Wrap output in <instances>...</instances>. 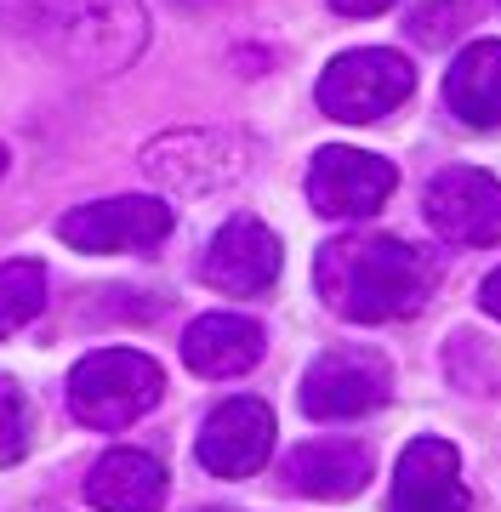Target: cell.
Returning <instances> with one entry per match:
<instances>
[{
  "instance_id": "52a82bcc",
  "label": "cell",
  "mask_w": 501,
  "mask_h": 512,
  "mask_svg": "<svg viewBox=\"0 0 501 512\" xmlns=\"http://www.w3.org/2000/svg\"><path fill=\"white\" fill-rule=\"evenodd\" d=\"M177 211L149 194H120V200H97V205H75L69 217L57 222V234L69 239L75 251H97V256H120V251H154L171 234Z\"/></svg>"
},
{
  "instance_id": "5bb4252c",
  "label": "cell",
  "mask_w": 501,
  "mask_h": 512,
  "mask_svg": "<svg viewBox=\"0 0 501 512\" xmlns=\"http://www.w3.org/2000/svg\"><path fill=\"white\" fill-rule=\"evenodd\" d=\"M86 501L97 512H154L166 501V467L149 450H109L86 473Z\"/></svg>"
},
{
  "instance_id": "8992f818",
  "label": "cell",
  "mask_w": 501,
  "mask_h": 512,
  "mask_svg": "<svg viewBox=\"0 0 501 512\" xmlns=\"http://www.w3.org/2000/svg\"><path fill=\"white\" fill-rule=\"evenodd\" d=\"M422 217L445 245H496L501 239V183L479 165L433 171L422 194Z\"/></svg>"
},
{
  "instance_id": "5b68a950",
  "label": "cell",
  "mask_w": 501,
  "mask_h": 512,
  "mask_svg": "<svg viewBox=\"0 0 501 512\" xmlns=\"http://www.w3.org/2000/svg\"><path fill=\"white\" fill-rule=\"evenodd\" d=\"M388 393H393V370L371 348H331L302 376V410L314 421L371 416L376 404H388Z\"/></svg>"
},
{
  "instance_id": "ba28073f",
  "label": "cell",
  "mask_w": 501,
  "mask_h": 512,
  "mask_svg": "<svg viewBox=\"0 0 501 512\" xmlns=\"http://www.w3.org/2000/svg\"><path fill=\"white\" fill-rule=\"evenodd\" d=\"M399 171L382 154H365V148H319L314 165H308V200H314L319 217L353 222V217H371L376 205L393 194Z\"/></svg>"
},
{
  "instance_id": "44dd1931",
  "label": "cell",
  "mask_w": 501,
  "mask_h": 512,
  "mask_svg": "<svg viewBox=\"0 0 501 512\" xmlns=\"http://www.w3.org/2000/svg\"><path fill=\"white\" fill-rule=\"evenodd\" d=\"M0 171H6V148H0Z\"/></svg>"
},
{
  "instance_id": "ac0fdd59",
  "label": "cell",
  "mask_w": 501,
  "mask_h": 512,
  "mask_svg": "<svg viewBox=\"0 0 501 512\" xmlns=\"http://www.w3.org/2000/svg\"><path fill=\"white\" fill-rule=\"evenodd\" d=\"M462 18H467L462 0H427L422 12L410 18V35L422 40V46H445V40L462 35Z\"/></svg>"
},
{
  "instance_id": "9a60e30c",
  "label": "cell",
  "mask_w": 501,
  "mask_h": 512,
  "mask_svg": "<svg viewBox=\"0 0 501 512\" xmlns=\"http://www.w3.org/2000/svg\"><path fill=\"white\" fill-rule=\"evenodd\" d=\"M445 103L473 131L501 126V40H473V46L450 57Z\"/></svg>"
},
{
  "instance_id": "2e32d148",
  "label": "cell",
  "mask_w": 501,
  "mask_h": 512,
  "mask_svg": "<svg viewBox=\"0 0 501 512\" xmlns=\"http://www.w3.org/2000/svg\"><path fill=\"white\" fill-rule=\"evenodd\" d=\"M40 308H46V268L29 262V256L0 262V336L23 330Z\"/></svg>"
},
{
  "instance_id": "30bf717a",
  "label": "cell",
  "mask_w": 501,
  "mask_h": 512,
  "mask_svg": "<svg viewBox=\"0 0 501 512\" xmlns=\"http://www.w3.org/2000/svg\"><path fill=\"white\" fill-rule=\"evenodd\" d=\"M279 262H285L279 239L257 217H234L211 234V245L200 256V279L223 296H262L279 279Z\"/></svg>"
},
{
  "instance_id": "7402d4cb",
  "label": "cell",
  "mask_w": 501,
  "mask_h": 512,
  "mask_svg": "<svg viewBox=\"0 0 501 512\" xmlns=\"http://www.w3.org/2000/svg\"><path fill=\"white\" fill-rule=\"evenodd\" d=\"M211 512H223V507H211Z\"/></svg>"
},
{
  "instance_id": "6da1fadb",
  "label": "cell",
  "mask_w": 501,
  "mask_h": 512,
  "mask_svg": "<svg viewBox=\"0 0 501 512\" xmlns=\"http://www.w3.org/2000/svg\"><path fill=\"white\" fill-rule=\"evenodd\" d=\"M433 285L439 256L393 234H342L314 256V291L336 319L353 325H393L422 308Z\"/></svg>"
},
{
  "instance_id": "ffe728a7",
  "label": "cell",
  "mask_w": 501,
  "mask_h": 512,
  "mask_svg": "<svg viewBox=\"0 0 501 512\" xmlns=\"http://www.w3.org/2000/svg\"><path fill=\"white\" fill-rule=\"evenodd\" d=\"M479 302H484V313H490V319H501V268H496V274H490V279H484Z\"/></svg>"
},
{
  "instance_id": "4fadbf2b",
  "label": "cell",
  "mask_w": 501,
  "mask_h": 512,
  "mask_svg": "<svg viewBox=\"0 0 501 512\" xmlns=\"http://www.w3.org/2000/svg\"><path fill=\"white\" fill-rule=\"evenodd\" d=\"M268 336H262L257 319L245 313H200L194 325L183 330V365L194 376H211V382H228V376H245V370L262 359Z\"/></svg>"
},
{
  "instance_id": "e0dca14e",
  "label": "cell",
  "mask_w": 501,
  "mask_h": 512,
  "mask_svg": "<svg viewBox=\"0 0 501 512\" xmlns=\"http://www.w3.org/2000/svg\"><path fill=\"white\" fill-rule=\"evenodd\" d=\"M29 444H35V404L12 376H0V467L23 461Z\"/></svg>"
},
{
  "instance_id": "3957f363",
  "label": "cell",
  "mask_w": 501,
  "mask_h": 512,
  "mask_svg": "<svg viewBox=\"0 0 501 512\" xmlns=\"http://www.w3.org/2000/svg\"><path fill=\"white\" fill-rule=\"evenodd\" d=\"M410 92H416V69L405 63V52H388V46L342 52L319 74V109L348 126H371V120L393 114Z\"/></svg>"
},
{
  "instance_id": "603a6c76",
  "label": "cell",
  "mask_w": 501,
  "mask_h": 512,
  "mask_svg": "<svg viewBox=\"0 0 501 512\" xmlns=\"http://www.w3.org/2000/svg\"><path fill=\"white\" fill-rule=\"evenodd\" d=\"M496 6H501V0H496Z\"/></svg>"
},
{
  "instance_id": "277c9868",
  "label": "cell",
  "mask_w": 501,
  "mask_h": 512,
  "mask_svg": "<svg viewBox=\"0 0 501 512\" xmlns=\"http://www.w3.org/2000/svg\"><path fill=\"white\" fill-rule=\"evenodd\" d=\"M257 148L240 131H166L143 148V171L171 194H211L251 171Z\"/></svg>"
},
{
  "instance_id": "9c48e42d",
  "label": "cell",
  "mask_w": 501,
  "mask_h": 512,
  "mask_svg": "<svg viewBox=\"0 0 501 512\" xmlns=\"http://www.w3.org/2000/svg\"><path fill=\"white\" fill-rule=\"evenodd\" d=\"M268 450H274V410L262 399H223L205 416L200 439H194L200 467L217 473V478L262 473V467H268Z\"/></svg>"
},
{
  "instance_id": "8fae6325",
  "label": "cell",
  "mask_w": 501,
  "mask_h": 512,
  "mask_svg": "<svg viewBox=\"0 0 501 512\" xmlns=\"http://www.w3.org/2000/svg\"><path fill=\"white\" fill-rule=\"evenodd\" d=\"M462 456L450 439H410L393 467V512H467Z\"/></svg>"
},
{
  "instance_id": "d6986e66",
  "label": "cell",
  "mask_w": 501,
  "mask_h": 512,
  "mask_svg": "<svg viewBox=\"0 0 501 512\" xmlns=\"http://www.w3.org/2000/svg\"><path fill=\"white\" fill-rule=\"evenodd\" d=\"M342 18H376V12H388V6H399V0H331Z\"/></svg>"
},
{
  "instance_id": "7c38bea8",
  "label": "cell",
  "mask_w": 501,
  "mask_h": 512,
  "mask_svg": "<svg viewBox=\"0 0 501 512\" xmlns=\"http://www.w3.org/2000/svg\"><path fill=\"white\" fill-rule=\"evenodd\" d=\"M291 495H314V501H353L371 484V450L359 439H308L302 450L285 456L279 467Z\"/></svg>"
},
{
  "instance_id": "7a4b0ae2",
  "label": "cell",
  "mask_w": 501,
  "mask_h": 512,
  "mask_svg": "<svg viewBox=\"0 0 501 512\" xmlns=\"http://www.w3.org/2000/svg\"><path fill=\"white\" fill-rule=\"evenodd\" d=\"M166 399V370L137 348H97L69 370V410L80 427L120 433Z\"/></svg>"
}]
</instances>
